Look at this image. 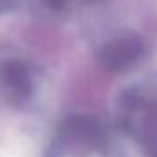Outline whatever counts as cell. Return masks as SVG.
<instances>
[{"mask_svg":"<svg viewBox=\"0 0 157 157\" xmlns=\"http://www.w3.org/2000/svg\"><path fill=\"white\" fill-rule=\"evenodd\" d=\"M115 122L144 157H157V84H133L115 102Z\"/></svg>","mask_w":157,"mask_h":157,"instance_id":"cell-1","label":"cell"},{"mask_svg":"<svg viewBox=\"0 0 157 157\" xmlns=\"http://www.w3.org/2000/svg\"><path fill=\"white\" fill-rule=\"evenodd\" d=\"M44 157H122V150L102 121L73 115L57 128Z\"/></svg>","mask_w":157,"mask_h":157,"instance_id":"cell-2","label":"cell"},{"mask_svg":"<svg viewBox=\"0 0 157 157\" xmlns=\"http://www.w3.org/2000/svg\"><path fill=\"white\" fill-rule=\"evenodd\" d=\"M37 73L29 64L22 60H6L0 64V95L7 104L15 108L29 104L37 93Z\"/></svg>","mask_w":157,"mask_h":157,"instance_id":"cell-3","label":"cell"},{"mask_svg":"<svg viewBox=\"0 0 157 157\" xmlns=\"http://www.w3.org/2000/svg\"><path fill=\"white\" fill-rule=\"evenodd\" d=\"M146 55V48L143 42L135 37H121L112 40L101 53V59L104 60L106 68L110 70H130L137 66Z\"/></svg>","mask_w":157,"mask_h":157,"instance_id":"cell-4","label":"cell"},{"mask_svg":"<svg viewBox=\"0 0 157 157\" xmlns=\"http://www.w3.org/2000/svg\"><path fill=\"white\" fill-rule=\"evenodd\" d=\"M39 2L44 7H48V9H59V7H62L68 0H39Z\"/></svg>","mask_w":157,"mask_h":157,"instance_id":"cell-5","label":"cell"}]
</instances>
